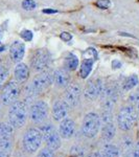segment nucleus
Listing matches in <instances>:
<instances>
[{
    "label": "nucleus",
    "instance_id": "obj_1",
    "mask_svg": "<svg viewBox=\"0 0 139 157\" xmlns=\"http://www.w3.org/2000/svg\"><path fill=\"white\" fill-rule=\"evenodd\" d=\"M28 115V108L26 103L23 101H16L13 103L9 109V124L14 129H19L23 127L26 123Z\"/></svg>",
    "mask_w": 139,
    "mask_h": 157
},
{
    "label": "nucleus",
    "instance_id": "obj_2",
    "mask_svg": "<svg viewBox=\"0 0 139 157\" xmlns=\"http://www.w3.org/2000/svg\"><path fill=\"white\" fill-rule=\"evenodd\" d=\"M42 133L37 128H29L23 134L22 137V148L28 154L36 153L42 145Z\"/></svg>",
    "mask_w": 139,
    "mask_h": 157
},
{
    "label": "nucleus",
    "instance_id": "obj_3",
    "mask_svg": "<svg viewBox=\"0 0 139 157\" xmlns=\"http://www.w3.org/2000/svg\"><path fill=\"white\" fill-rule=\"evenodd\" d=\"M117 126L122 131H130L137 121V112L132 106H123L117 113Z\"/></svg>",
    "mask_w": 139,
    "mask_h": 157
},
{
    "label": "nucleus",
    "instance_id": "obj_4",
    "mask_svg": "<svg viewBox=\"0 0 139 157\" xmlns=\"http://www.w3.org/2000/svg\"><path fill=\"white\" fill-rule=\"evenodd\" d=\"M42 133L43 141L45 143L47 148H49L52 151L59 150L62 146V140H61V136L59 132L55 130L54 126L52 124H45V125L41 126L39 129Z\"/></svg>",
    "mask_w": 139,
    "mask_h": 157
},
{
    "label": "nucleus",
    "instance_id": "obj_5",
    "mask_svg": "<svg viewBox=\"0 0 139 157\" xmlns=\"http://www.w3.org/2000/svg\"><path fill=\"white\" fill-rule=\"evenodd\" d=\"M102 127L100 115L95 112H89L84 116L82 123V133L87 138H94Z\"/></svg>",
    "mask_w": 139,
    "mask_h": 157
},
{
    "label": "nucleus",
    "instance_id": "obj_6",
    "mask_svg": "<svg viewBox=\"0 0 139 157\" xmlns=\"http://www.w3.org/2000/svg\"><path fill=\"white\" fill-rule=\"evenodd\" d=\"M52 83V75L49 71H42L32 80L29 85L28 94L30 97H36L37 94L43 92L45 89L49 87Z\"/></svg>",
    "mask_w": 139,
    "mask_h": 157
},
{
    "label": "nucleus",
    "instance_id": "obj_7",
    "mask_svg": "<svg viewBox=\"0 0 139 157\" xmlns=\"http://www.w3.org/2000/svg\"><path fill=\"white\" fill-rule=\"evenodd\" d=\"M49 113V106L44 101H36L29 109V117L32 123L42 124L46 121Z\"/></svg>",
    "mask_w": 139,
    "mask_h": 157
},
{
    "label": "nucleus",
    "instance_id": "obj_8",
    "mask_svg": "<svg viewBox=\"0 0 139 157\" xmlns=\"http://www.w3.org/2000/svg\"><path fill=\"white\" fill-rule=\"evenodd\" d=\"M20 95V87L16 81H11L3 87V90L1 92L0 98L1 103L3 105L11 106L13 103H15L18 100Z\"/></svg>",
    "mask_w": 139,
    "mask_h": 157
},
{
    "label": "nucleus",
    "instance_id": "obj_9",
    "mask_svg": "<svg viewBox=\"0 0 139 157\" xmlns=\"http://www.w3.org/2000/svg\"><path fill=\"white\" fill-rule=\"evenodd\" d=\"M51 63L50 54L45 49H38L32 58V67L36 71H45Z\"/></svg>",
    "mask_w": 139,
    "mask_h": 157
},
{
    "label": "nucleus",
    "instance_id": "obj_10",
    "mask_svg": "<svg viewBox=\"0 0 139 157\" xmlns=\"http://www.w3.org/2000/svg\"><path fill=\"white\" fill-rule=\"evenodd\" d=\"M102 98V107L103 110L106 111H112L115 107L116 102L118 100L117 90L114 86H103V92L100 94Z\"/></svg>",
    "mask_w": 139,
    "mask_h": 157
},
{
    "label": "nucleus",
    "instance_id": "obj_11",
    "mask_svg": "<svg viewBox=\"0 0 139 157\" xmlns=\"http://www.w3.org/2000/svg\"><path fill=\"white\" fill-rule=\"evenodd\" d=\"M103 89V83L100 78H93L89 81L86 85L84 95L87 100L94 101L98 97H100Z\"/></svg>",
    "mask_w": 139,
    "mask_h": 157
},
{
    "label": "nucleus",
    "instance_id": "obj_12",
    "mask_svg": "<svg viewBox=\"0 0 139 157\" xmlns=\"http://www.w3.org/2000/svg\"><path fill=\"white\" fill-rule=\"evenodd\" d=\"M81 86L77 83H70L66 87L65 92V102L69 107H75L81 100Z\"/></svg>",
    "mask_w": 139,
    "mask_h": 157
},
{
    "label": "nucleus",
    "instance_id": "obj_13",
    "mask_svg": "<svg viewBox=\"0 0 139 157\" xmlns=\"http://www.w3.org/2000/svg\"><path fill=\"white\" fill-rule=\"evenodd\" d=\"M59 134L62 138L69 139L73 136L75 132V123L71 118H64L63 121H60L59 126Z\"/></svg>",
    "mask_w": 139,
    "mask_h": 157
},
{
    "label": "nucleus",
    "instance_id": "obj_14",
    "mask_svg": "<svg viewBox=\"0 0 139 157\" xmlns=\"http://www.w3.org/2000/svg\"><path fill=\"white\" fill-rule=\"evenodd\" d=\"M52 82L58 87L66 88L70 84V75L66 68H60V69L55 70L52 75Z\"/></svg>",
    "mask_w": 139,
    "mask_h": 157
},
{
    "label": "nucleus",
    "instance_id": "obj_15",
    "mask_svg": "<svg viewBox=\"0 0 139 157\" xmlns=\"http://www.w3.org/2000/svg\"><path fill=\"white\" fill-rule=\"evenodd\" d=\"M69 106L65 101H58L52 107V117L55 121H61L67 117Z\"/></svg>",
    "mask_w": 139,
    "mask_h": 157
},
{
    "label": "nucleus",
    "instance_id": "obj_16",
    "mask_svg": "<svg viewBox=\"0 0 139 157\" xmlns=\"http://www.w3.org/2000/svg\"><path fill=\"white\" fill-rule=\"evenodd\" d=\"M25 54V45L23 42L15 41L9 47V57L13 62L20 63Z\"/></svg>",
    "mask_w": 139,
    "mask_h": 157
},
{
    "label": "nucleus",
    "instance_id": "obj_17",
    "mask_svg": "<svg viewBox=\"0 0 139 157\" xmlns=\"http://www.w3.org/2000/svg\"><path fill=\"white\" fill-rule=\"evenodd\" d=\"M14 150L13 137L0 138V157H12Z\"/></svg>",
    "mask_w": 139,
    "mask_h": 157
},
{
    "label": "nucleus",
    "instance_id": "obj_18",
    "mask_svg": "<svg viewBox=\"0 0 139 157\" xmlns=\"http://www.w3.org/2000/svg\"><path fill=\"white\" fill-rule=\"evenodd\" d=\"M14 75L17 82L23 83L29 78V68L24 63H18L15 67Z\"/></svg>",
    "mask_w": 139,
    "mask_h": 157
},
{
    "label": "nucleus",
    "instance_id": "obj_19",
    "mask_svg": "<svg viewBox=\"0 0 139 157\" xmlns=\"http://www.w3.org/2000/svg\"><path fill=\"white\" fill-rule=\"evenodd\" d=\"M102 138L105 141H110L114 138L116 134V128L113 121L102 124Z\"/></svg>",
    "mask_w": 139,
    "mask_h": 157
},
{
    "label": "nucleus",
    "instance_id": "obj_20",
    "mask_svg": "<svg viewBox=\"0 0 139 157\" xmlns=\"http://www.w3.org/2000/svg\"><path fill=\"white\" fill-rule=\"evenodd\" d=\"M94 59L93 58H85L83 60L80 68V77L82 78H86L89 77V75L92 71L93 64H94Z\"/></svg>",
    "mask_w": 139,
    "mask_h": 157
},
{
    "label": "nucleus",
    "instance_id": "obj_21",
    "mask_svg": "<svg viewBox=\"0 0 139 157\" xmlns=\"http://www.w3.org/2000/svg\"><path fill=\"white\" fill-rule=\"evenodd\" d=\"M120 150L117 146L113 144H107L103 147V157H119Z\"/></svg>",
    "mask_w": 139,
    "mask_h": 157
},
{
    "label": "nucleus",
    "instance_id": "obj_22",
    "mask_svg": "<svg viewBox=\"0 0 139 157\" xmlns=\"http://www.w3.org/2000/svg\"><path fill=\"white\" fill-rule=\"evenodd\" d=\"M65 68L68 70V71H73L75 70L79 66V59L74 54H68V56L65 59Z\"/></svg>",
    "mask_w": 139,
    "mask_h": 157
},
{
    "label": "nucleus",
    "instance_id": "obj_23",
    "mask_svg": "<svg viewBox=\"0 0 139 157\" xmlns=\"http://www.w3.org/2000/svg\"><path fill=\"white\" fill-rule=\"evenodd\" d=\"M138 83H139V78L137 75H130V77H128L125 80V82L122 83V89L125 91H130V90H132L133 88H135L136 86L138 85Z\"/></svg>",
    "mask_w": 139,
    "mask_h": 157
},
{
    "label": "nucleus",
    "instance_id": "obj_24",
    "mask_svg": "<svg viewBox=\"0 0 139 157\" xmlns=\"http://www.w3.org/2000/svg\"><path fill=\"white\" fill-rule=\"evenodd\" d=\"M14 128L9 124L0 123V138L3 137H13Z\"/></svg>",
    "mask_w": 139,
    "mask_h": 157
},
{
    "label": "nucleus",
    "instance_id": "obj_25",
    "mask_svg": "<svg viewBox=\"0 0 139 157\" xmlns=\"http://www.w3.org/2000/svg\"><path fill=\"white\" fill-rule=\"evenodd\" d=\"M133 147V139L130 136H125L120 141V149L122 151H130Z\"/></svg>",
    "mask_w": 139,
    "mask_h": 157
},
{
    "label": "nucleus",
    "instance_id": "obj_26",
    "mask_svg": "<svg viewBox=\"0 0 139 157\" xmlns=\"http://www.w3.org/2000/svg\"><path fill=\"white\" fill-rule=\"evenodd\" d=\"M7 77H9V69L3 65H0V88L4 85Z\"/></svg>",
    "mask_w": 139,
    "mask_h": 157
},
{
    "label": "nucleus",
    "instance_id": "obj_27",
    "mask_svg": "<svg viewBox=\"0 0 139 157\" xmlns=\"http://www.w3.org/2000/svg\"><path fill=\"white\" fill-rule=\"evenodd\" d=\"M22 7L25 11H32L36 7V2L34 0H23L22 2Z\"/></svg>",
    "mask_w": 139,
    "mask_h": 157
},
{
    "label": "nucleus",
    "instance_id": "obj_28",
    "mask_svg": "<svg viewBox=\"0 0 139 157\" xmlns=\"http://www.w3.org/2000/svg\"><path fill=\"white\" fill-rule=\"evenodd\" d=\"M37 157H54V153L52 150H50L49 148H44L39 152V154L37 155Z\"/></svg>",
    "mask_w": 139,
    "mask_h": 157
},
{
    "label": "nucleus",
    "instance_id": "obj_29",
    "mask_svg": "<svg viewBox=\"0 0 139 157\" xmlns=\"http://www.w3.org/2000/svg\"><path fill=\"white\" fill-rule=\"evenodd\" d=\"M20 36H21L22 39L24 40V41H32V37H34V35H32V33L30 32L28 29H23L21 32V34H20Z\"/></svg>",
    "mask_w": 139,
    "mask_h": 157
},
{
    "label": "nucleus",
    "instance_id": "obj_30",
    "mask_svg": "<svg viewBox=\"0 0 139 157\" xmlns=\"http://www.w3.org/2000/svg\"><path fill=\"white\" fill-rule=\"evenodd\" d=\"M96 6L102 10H106V9H109L111 6V2L109 0H98L96 2Z\"/></svg>",
    "mask_w": 139,
    "mask_h": 157
},
{
    "label": "nucleus",
    "instance_id": "obj_31",
    "mask_svg": "<svg viewBox=\"0 0 139 157\" xmlns=\"http://www.w3.org/2000/svg\"><path fill=\"white\" fill-rule=\"evenodd\" d=\"M129 101H130V103H132V104H138V102H139V90L133 92L132 94L130 95V98H129Z\"/></svg>",
    "mask_w": 139,
    "mask_h": 157
},
{
    "label": "nucleus",
    "instance_id": "obj_32",
    "mask_svg": "<svg viewBox=\"0 0 139 157\" xmlns=\"http://www.w3.org/2000/svg\"><path fill=\"white\" fill-rule=\"evenodd\" d=\"M61 39L62 40H64L65 42H69L70 40L72 39V36L71 35L69 34V33H67V32H64V33H62V34H61Z\"/></svg>",
    "mask_w": 139,
    "mask_h": 157
},
{
    "label": "nucleus",
    "instance_id": "obj_33",
    "mask_svg": "<svg viewBox=\"0 0 139 157\" xmlns=\"http://www.w3.org/2000/svg\"><path fill=\"white\" fill-rule=\"evenodd\" d=\"M132 157H139V140L136 143L132 152Z\"/></svg>",
    "mask_w": 139,
    "mask_h": 157
},
{
    "label": "nucleus",
    "instance_id": "obj_34",
    "mask_svg": "<svg viewBox=\"0 0 139 157\" xmlns=\"http://www.w3.org/2000/svg\"><path fill=\"white\" fill-rule=\"evenodd\" d=\"M112 66H113V68H115V69H117V68L121 67V63L119 62V61L114 60V61H113V62H112Z\"/></svg>",
    "mask_w": 139,
    "mask_h": 157
},
{
    "label": "nucleus",
    "instance_id": "obj_35",
    "mask_svg": "<svg viewBox=\"0 0 139 157\" xmlns=\"http://www.w3.org/2000/svg\"><path fill=\"white\" fill-rule=\"evenodd\" d=\"M88 157H103V154L100 153V152L96 151V152H93V153L89 154V156Z\"/></svg>",
    "mask_w": 139,
    "mask_h": 157
},
{
    "label": "nucleus",
    "instance_id": "obj_36",
    "mask_svg": "<svg viewBox=\"0 0 139 157\" xmlns=\"http://www.w3.org/2000/svg\"><path fill=\"white\" fill-rule=\"evenodd\" d=\"M4 48H6V47H4V45L2 44L1 42H0V52H3Z\"/></svg>",
    "mask_w": 139,
    "mask_h": 157
},
{
    "label": "nucleus",
    "instance_id": "obj_37",
    "mask_svg": "<svg viewBox=\"0 0 139 157\" xmlns=\"http://www.w3.org/2000/svg\"><path fill=\"white\" fill-rule=\"evenodd\" d=\"M43 12L44 13H55L57 11H54V10H44Z\"/></svg>",
    "mask_w": 139,
    "mask_h": 157
},
{
    "label": "nucleus",
    "instance_id": "obj_38",
    "mask_svg": "<svg viewBox=\"0 0 139 157\" xmlns=\"http://www.w3.org/2000/svg\"><path fill=\"white\" fill-rule=\"evenodd\" d=\"M136 112H137V118L139 120V102L137 104V110H136Z\"/></svg>",
    "mask_w": 139,
    "mask_h": 157
},
{
    "label": "nucleus",
    "instance_id": "obj_39",
    "mask_svg": "<svg viewBox=\"0 0 139 157\" xmlns=\"http://www.w3.org/2000/svg\"><path fill=\"white\" fill-rule=\"evenodd\" d=\"M14 157H24V156L22 155V154H16V155H15Z\"/></svg>",
    "mask_w": 139,
    "mask_h": 157
},
{
    "label": "nucleus",
    "instance_id": "obj_40",
    "mask_svg": "<svg viewBox=\"0 0 139 157\" xmlns=\"http://www.w3.org/2000/svg\"><path fill=\"white\" fill-rule=\"evenodd\" d=\"M125 157H132V155H129V154H128V155H126Z\"/></svg>",
    "mask_w": 139,
    "mask_h": 157
}]
</instances>
